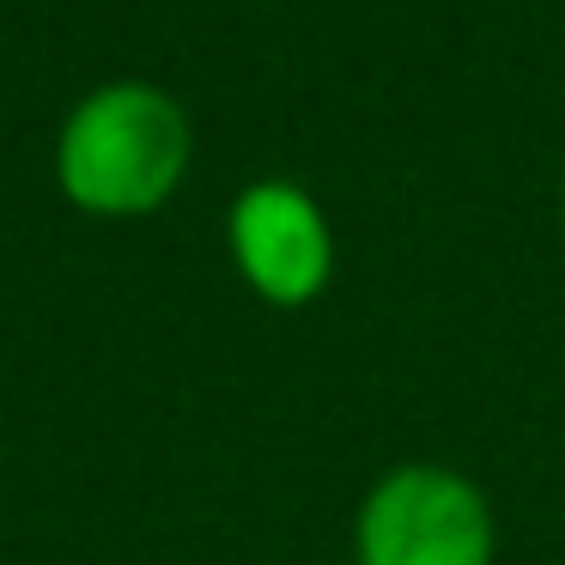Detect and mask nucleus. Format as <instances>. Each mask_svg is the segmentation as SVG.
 <instances>
[{
    "instance_id": "obj_1",
    "label": "nucleus",
    "mask_w": 565,
    "mask_h": 565,
    "mask_svg": "<svg viewBox=\"0 0 565 565\" xmlns=\"http://www.w3.org/2000/svg\"><path fill=\"white\" fill-rule=\"evenodd\" d=\"M195 135L171 92L116 79L74 104L55 140V183L92 220H140L183 189Z\"/></svg>"
},
{
    "instance_id": "obj_2",
    "label": "nucleus",
    "mask_w": 565,
    "mask_h": 565,
    "mask_svg": "<svg viewBox=\"0 0 565 565\" xmlns=\"http://www.w3.org/2000/svg\"><path fill=\"white\" fill-rule=\"evenodd\" d=\"M359 565H492V504L444 462H402L365 492Z\"/></svg>"
},
{
    "instance_id": "obj_3",
    "label": "nucleus",
    "mask_w": 565,
    "mask_h": 565,
    "mask_svg": "<svg viewBox=\"0 0 565 565\" xmlns=\"http://www.w3.org/2000/svg\"><path fill=\"white\" fill-rule=\"evenodd\" d=\"M232 262L256 298L298 310L334 274L329 220L298 183H256L232 201Z\"/></svg>"
}]
</instances>
